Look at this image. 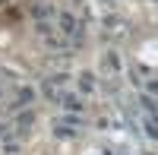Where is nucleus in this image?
I'll use <instances>...</instances> for the list:
<instances>
[{"mask_svg":"<svg viewBox=\"0 0 158 155\" xmlns=\"http://www.w3.org/2000/svg\"><path fill=\"white\" fill-rule=\"evenodd\" d=\"M63 108H67V111H82V101H79L76 95H67V98H63Z\"/></svg>","mask_w":158,"mask_h":155,"instance_id":"obj_1","label":"nucleus"},{"mask_svg":"<svg viewBox=\"0 0 158 155\" xmlns=\"http://www.w3.org/2000/svg\"><path fill=\"white\" fill-rule=\"evenodd\" d=\"M32 120H35L32 114H22V117H19V130H25V127H32Z\"/></svg>","mask_w":158,"mask_h":155,"instance_id":"obj_3","label":"nucleus"},{"mask_svg":"<svg viewBox=\"0 0 158 155\" xmlns=\"http://www.w3.org/2000/svg\"><path fill=\"white\" fill-rule=\"evenodd\" d=\"M35 16H51V6H35Z\"/></svg>","mask_w":158,"mask_h":155,"instance_id":"obj_5","label":"nucleus"},{"mask_svg":"<svg viewBox=\"0 0 158 155\" xmlns=\"http://www.w3.org/2000/svg\"><path fill=\"white\" fill-rule=\"evenodd\" d=\"M146 133H149V136H158V124H155V120L146 124Z\"/></svg>","mask_w":158,"mask_h":155,"instance_id":"obj_4","label":"nucleus"},{"mask_svg":"<svg viewBox=\"0 0 158 155\" xmlns=\"http://www.w3.org/2000/svg\"><path fill=\"white\" fill-rule=\"evenodd\" d=\"M29 101H32V89H22L19 92V105H29Z\"/></svg>","mask_w":158,"mask_h":155,"instance_id":"obj_2","label":"nucleus"}]
</instances>
